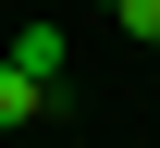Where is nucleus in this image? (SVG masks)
Returning <instances> with one entry per match:
<instances>
[{
    "instance_id": "2",
    "label": "nucleus",
    "mask_w": 160,
    "mask_h": 148,
    "mask_svg": "<svg viewBox=\"0 0 160 148\" xmlns=\"http://www.w3.org/2000/svg\"><path fill=\"white\" fill-rule=\"evenodd\" d=\"M12 62H25V74H49V86L74 74V62H62V37H49V25H25V37H12Z\"/></svg>"
},
{
    "instance_id": "3",
    "label": "nucleus",
    "mask_w": 160,
    "mask_h": 148,
    "mask_svg": "<svg viewBox=\"0 0 160 148\" xmlns=\"http://www.w3.org/2000/svg\"><path fill=\"white\" fill-rule=\"evenodd\" d=\"M111 25L123 37H160V0H111Z\"/></svg>"
},
{
    "instance_id": "1",
    "label": "nucleus",
    "mask_w": 160,
    "mask_h": 148,
    "mask_svg": "<svg viewBox=\"0 0 160 148\" xmlns=\"http://www.w3.org/2000/svg\"><path fill=\"white\" fill-rule=\"evenodd\" d=\"M37 111H62V86H49V74H25L12 49H0V136H12V124H37Z\"/></svg>"
}]
</instances>
